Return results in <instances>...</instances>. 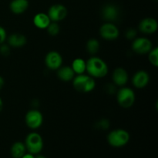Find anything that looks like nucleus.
<instances>
[{
  "label": "nucleus",
  "mask_w": 158,
  "mask_h": 158,
  "mask_svg": "<svg viewBox=\"0 0 158 158\" xmlns=\"http://www.w3.org/2000/svg\"><path fill=\"white\" fill-rule=\"evenodd\" d=\"M86 63V71L93 78H103L107 75V64L100 57L91 56Z\"/></svg>",
  "instance_id": "obj_1"
},
{
  "label": "nucleus",
  "mask_w": 158,
  "mask_h": 158,
  "mask_svg": "<svg viewBox=\"0 0 158 158\" xmlns=\"http://www.w3.org/2000/svg\"><path fill=\"white\" fill-rule=\"evenodd\" d=\"M73 81L74 89L80 93L87 94L95 89L96 81L89 75L80 74L74 77Z\"/></svg>",
  "instance_id": "obj_2"
},
{
  "label": "nucleus",
  "mask_w": 158,
  "mask_h": 158,
  "mask_svg": "<svg viewBox=\"0 0 158 158\" xmlns=\"http://www.w3.org/2000/svg\"><path fill=\"white\" fill-rule=\"evenodd\" d=\"M129 140V133L123 129L114 130L107 135V142L114 148H122L127 144Z\"/></svg>",
  "instance_id": "obj_3"
},
{
  "label": "nucleus",
  "mask_w": 158,
  "mask_h": 158,
  "mask_svg": "<svg viewBox=\"0 0 158 158\" xmlns=\"http://www.w3.org/2000/svg\"><path fill=\"white\" fill-rule=\"evenodd\" d=\"M24 143L26 151L33 155L40 154L43 148V137L36 132H32L28 134Z\"/></svg>",
  "instance_id": "obj_4"
},
{
  "label": "nucleus",
  "mask_w": 158,
  "mask_h": 158,
  "mask_svg": "<svg viewBox=\"0 0 158 158\" xmlns=\"http://www.w3.org/2000/svg\"><path fill=\"white\" fill-rule=\"evenodd\" d=\"M136 96L135 93L134 92L131 88L127 87V86H122L117 94V103L121 107L130 108L134 105L135 102Z\"/></svg>",
  "instance_id": "obj_5"
},
{
  "label": "nucleus",
  "mask_w": 158,
  "mask_h": 158,
  "mask_svg": "<svg viewBox=\"0 0 158 158\" xmlns=\"http://www.w3.org/2000/svg\"><path fill=\"white\" fill-rule=\"evenodd\" d=\"M25 122L26 126L31 130L39 129L43 123V114L37 110H30L26 113Z\"/></svg>",
  "instance_id": "obj_6"
},
{
  "label": "nucleus",
  "mask_w": 158,
  "mask_h": 158,
  "mask_svg": "<svg viewBox=\"0 0 158 158\" xmlns=\"http://www.w3.org/2000/svg\"><path fill=\"white\" fill-rule=\"evenodd\" d=\"M133 51L139 55L148 54L153 47L152 43L149 39L146 37H138L135 38L131 45Z\"/></svg>",
  "instance_id": "obj_7"
},
{
  "label": "nucleus",
  "mask_w": 158,
  "mask_h": 158,
  "mask_svg": "<svg viewBox=\"0 0 158 158\" xmlns=\"http://www.w3.org/2000/svg\"><path fill=\"white\" fill-rule=\"evenodd\" d=\"M68 11L65 6L62 4H54L49 7L48 14L51 22H58L62 21L67 16Z\"/></svg>",
  "instance_id": "obj_8"
},
{
  "label": "nucleus",
  "mask_w": 158,
  "mask_h": 158,
  "mask_svg": "<svg viewBox=\"0 0 158 158\" xmlns=\"http://www.w3.org/2000/svg\"><path fill=\"white\" fill-rule=\"evenodd\" d=\"M119 29L115 24L112 23H106L100 28V35L106 40H115L118 38Z\"/></svg>",
  "instance_id": "obj_9"
},
{
  "label": "nucleus",
  "mask_w": 158,
  "mask_h": 158,
  "mask_svg": "<svg viewBox=\"0 0 158 158\" xmlns=\"http://www.w3.org/2000/svg\"><path fill=\"white\" fill-rule=\"evenodd\" d=\"M45 64L51 70H57L63 64V58L60 52L50 51L45 57Z\"/></svg>",
  "instance_id": "obj_10"
},
{
  "label": "nucleus",
  "mask_w": 158,
  "mask_h": 158,
  "mask_svg": "<svg viewBox=\"0 0 158 158\" xmlns=\"http://www.w3.org/2000/svg\"><path fill=\"white\" fill-rule=\"evenodd\" d=\"M157 27L158 24L157 20L151 17L142 19L138 26L140 32L143 34L154 33L157 30Z\"/></svg>",
  "instance_id": "obj_11"
},
{
  "label": "nucleus",
  "mask_w": 158,
  "mask_h": 158,
  "mask_svg": "<svg viewBox=\"0 0 158 158\" xmlns=\"http://www.w3.org/2000/svg\"><path fill=\"white\" fill-rule=\"evenodd\" d=\"M102 17L107 23H113L116 21L119 16V9L113 4H107L103 6L102 9Z\"/></svg>",
  "instance_id": "obj_12"
},
{
  "label": "nucleus",
  "mask_w": 158,
  "mask_h": 158,
  "mask_svg": "<svg viewBox=\"0 0 158 158\" xmlns=\"http://www.w3.org/2000/svg\"><path fill=\"white\" fill-rule=\"evenodd\" d=\"M150 81V76L145 70H139L134 75L132 83L137 89H142L148 86Z\"/></svg>",
  "instance_id": "obj_13"
},
{
  "label": "nucleus",
  "mask_w": 158,
  "mask_h": 158,
  "mask_svg": "<svg viewBox=\"0 0 158 158\" xmlns=\"http://www.w3.org/2000/svg\"><path fill=\"white\" fill-rule=\"evenodd\" d=\"M128 73L122 67L116 68L112 73V80L114 85L118 86H124L128 81Z\"/></svg>",
  "instance_id": "obj_14"
},
{
  "label": "nucleus",
  "mask_w": 158,
  "mask_h": 158,
  "mask_svg": "<svg viewBox=\"0 0 158 158\" xmlns=\"http://www.w3.org/2000/svg\"><path fill=\"white\" fill-rule=\"evenodd\" d=\"M8 45L10 47L20 48L23 47L26 43V37L24 35L20 33H12L7 37Z\"/></svg>",
  "instance_id": "obj_15"
},
{
  "label": "nucleus",
  "mask_w": 158,
  "mask_h": 158,
  "mask_svg": "<svg viewBox=\"0 0 158 158\" xmlns=\"http://www.w3.org/2000/svg\"><path fill=\"white\" fill-rule=\"evenodd\" d=\"M10 10L12 13L19 15L23 14L29 8V1L28 0H12L9 5Z\"/></svg>",
  "instance_id": "obj_16"
},
{
  "label": "nucleus",
  "mask_w": 158,
  "mask_h": 158,
  "mask_svg": "<svg viewBox=\"0 0 158 158\" xmlns=\"http://www.w3.org/2000/svg\"><path fill=\"white\" fill-rule=\"evenodd\" d=\"M32 21L34 26L40 29H46L51 23L49 15L44 12H39L35 15Z\"/></svg>",
  "instance_id": "obj_17"
},
{
  "label": "nucleus",
  "mask_w": 158,
  "mask_h": 158,
  "mask_svg": "<svg viewBox=\"0 0 158 158\" xmlns=\"http://www.w3.org/2000/svg\"><path fill=\"white\" fill-rule=\"evenodd\" d=\"M57 77L63 82H69L73 80L75 73L73 72L71 66H61L57 69Z\"/></svg>",
  "instance_id": "obj_18"
},
{
  "label": "nucleus",
  "mask_w": 158,
  "mask_h": 158,
  "mask_svg": "<svg viewBox=\"0 0 158 158\" xmlns=\"http://www.w3.org/2000/svg\"><path fill=\"white\" fill-rule=\"evenodd\" d=\"M26 148L25 143L23 142H15L11 147V155L12 158H21L26 154Z\"/></svg>",
  "instance_id": "obj_19"
},
{
  "label": "nucleus",
  "mask_w": 158,
  "mask_h": 158,
  "mask_svg": "<svg viewBox=\"0 0 158 158\" xmlns=\"http://www.w3.org/2000/svg\"><path fill=\"white\" fill-rule=\"evenodd\" d=\"M86 61L82 58L75 59L73 61L72 66H71V68L73 69V72L75 73V74H77V75L84 73L86 72Z\"/></svg>",
  "instance_id": "obj_20"
},
{
  "label": "nucleus",
  "mask_w": 158,
  "mask_h": 158,
  "mask_svg": "<svg viewBox=\"0 0 158 158\" xmlns=\"http://www.w3.org/2000/svg\"><path fill=\"white\" fill-rule=\"evenodd\" d=\"M100 49V43L96 39H90L86 43V50L91 55H94L98 52Z\"/></svg>",
  "instance_id": "obj_21"
},
{
  "label": "nucleus",
  "mask_w": 158,
  "mask_h": 158,
  "mask_svg": "<svg viewBox=\"0 0 158 158\" xmlns=\"http://www.w3.org/2000/svg\"><path fill=\"white\" fill-rule=\"evenodd\" d=\"M148 60L151 64L157 67L158 66V48H152L151 50L148 52Z\"/></svg>",
  "instance_id": "obj_22"
},
{
  "label": "nucleus",
  "mask_w": 158,
  "mask_h": 158,
  "mask_svg": "<svg viewBox=\"0 0 158 158\" xmlns=\"http://www.w3.org/2000/svg\"><path fill=\"white\" fill-rule=\"evenodd\" d=\"M46 29H47V32L49 35H51V36H56L60 32V26L56 22H51L50 24L46 28Z\"/></svg>",
  "instance_id": "obj_23"
},
{
  "label": "nucleus",
  "mask_w": 158,
  "mask_h": 158,
  "mask_svg": "<svg viewBox=\"0 0 158 158\" xmlns=\"http://www.w3.org/2000/svg\"><path fill=\"white\" fill-rule=\"evenodd\" d=\"M0 54L5 56H7L10 54V46L8 44H2L0 45Z\"/></svg>",
  "instance_id": "obj_24"
},
{
  "label": "nucleus",
  "mask_w": 158,
  "mask_h": 158,
  "mask_svg": "<svg viewBox=\"0 0 158 158\" xmlns=\"http://www.w3.org/2000/svg\"><path fill=\"white\" fill-rule=\"evenodd\" d=\"M125 36H126L127 39L130 40H134L136 36H137V31H136V29H132V28L128 29L126 31V32H125Z\"/></svg>",
  "instance_id": "obj_25"
},
{
  "label": "nucleus",
  "mask_w": 158,
  "mask_h": 158,
  "mask_svg": "<svg viewBox=\"0 0 158 158\" xmlns=\"http://www.w3.org/2000/svg\"><path fill=\"white\" fill-rule=\"evenodd\" d=\"M6 39H7V32L2 26H0V45L4 43Z\"/></svg>",
  "instance_id": "obj_26"
},
{
  "label": "nucleus",
  "mask_w": 158,
  "mask_h": 158,
  "mask_svg": "<svg viewBox=\"0 0 158 158\" xmlns=\"http://www.w3.org/2000/svg\"><path fill=\"white\" fill-rule=\"evenodd\" d=\"M97 126H98L99 128L100 129H103V130H106L108 127H110V122L106 120H101L100 121H99L97 123Z\"/></svg>",
  "instance_id": "obj_27"
},
{
  "label": "nucleus",
  "mask_w": 158,
  "mask_h": 158,
  "mask_svg": "<svg viewBox=\"0 0 158 158\" xmlns=\"http://www.w3.org/2000/svg\"><path fill=\"white\" fill-rule=\"evenodd\" d=\"M111 90L113 91V93H114V91L115 90V87H114V84H107V86H106V91H107L109 94H112Z\"/></svg>",
  "instance_id": "obj_28"
},
{
  "label": "nucleus",
  "mask_w": 158,
  "mask_h": 158,
  "mask_svg": "<svg viewBox=\"0 0 158 158\" xmlns=\"http://www.w3.org/2000/svg\"><path fill=\"white\" fill-rule=\"evenodd\" d=\"M21 158H35V156L33 154H30V153H28V154H25Z\"/></svg>",
  "instance_id": "obj_29"
},
{
  "label": "nucleus",
  "mask_w": 158,
  "mask_h": 158,
  "mask_svg": "<svg viewBox=\"0 0 158 158\" xmlns=\"http://www.w3.org/2000/svg\"><path fill=\"white\" fill-rule=\"evenodd\" d=\"M4 84H5L4 79H3L2 77H1V76H0V89H2V87L4 86Z\"/></svg>",
  "instance_id": "obj_30"
},
{
  "label": "nucleus",
  "mask_w": 158,
  "mask_h": 158,
  "mask_svg": "<svg viewBox=\"0 0 158 158\" xmlns=\"http://www.w3.org/2000/svg\"><path fill=\"white\" fill-rule=\"evenodd\" d=\"M2 108H3V102H2V98L0 97V112L2 111Z\"/></svg>",
  "instance_id": "obj_31"
},
{
  "label": "nucleus",
  "mask_w": 158,
  "mask_h": 158,
  "mask_svg": "<svg viewBox=\"0 0 158 158\" xmlns=\"http://www.w3.org/2000/svg\"><path fill=\"white\" fill-rule=\"evenodd\" d=\"M35 158H46V157L43 155H37L36 157H35Z\"/></svg>",
  "instance_id": "obj_32"
}]
</instances>
